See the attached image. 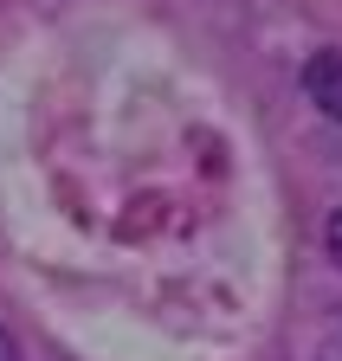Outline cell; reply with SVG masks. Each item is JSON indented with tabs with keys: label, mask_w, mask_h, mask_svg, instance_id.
Wrapping results in <instances>:
<instances>
[{
	"label": "cell",
	"mask_w": 342,
	"mask_h": 361,
	"mask_svg": "<svg viewBox=\"0 0 342 361\" xmlns=\"http://www.w3.org/2000/svg\"><path fill=\"white\" fill-rule=\"evenodd\" d=\"M304 97L329 123H342V52H310L304 59Z\"/></svg>",
	"instance_id": "1"
},
{
	"label": "cell",
	"mask_w": 342,
	"mask_h": 361,
	"mask_svg": "<svg viewBox=\"0 0 342 361\" xmlns=\"http://www.w3.org/2000/svg\"><path fill=\"white\" fill-rule=\"evenodd\" d=\"M323 252H329V264L342 271V207L329 213V226H323Z\"/></svg>",
	"instance_id": "2"
},
{
	"label": "cell",
	"mask_w": 342,
	"mask_h": 361,
	"mask_svg": "<svg viewBox=\"0 0 342 361\" xmlns=\"http://www.w3.org/2000/svg\"><path fill=\"white\" fill-rule=\"evenodd\" d=\"M0 361H13V342H7V336H0Z\"/></svg>",
	"instance_id": "3"
}]
</instances>
